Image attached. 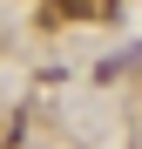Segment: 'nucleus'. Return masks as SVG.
I'll list each match as a JSON object with an SVG mask.
<instances>
[{
	"instance_id": "1",
	"label": "nucleus",
	"mask_w": 142,
	"mask_h": 149,
	"mask_svg": "<svg viewBox=\"0 0 142 149\" xmlns=\"http://www.w3.org/2000/svg\"><path fill=\"white\" fill-rule=\"evenodd\" d=\"M122 0H54V14H68V20H108Z\"/></svg>"
}]
</instances>
